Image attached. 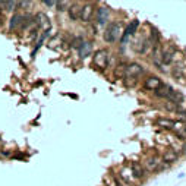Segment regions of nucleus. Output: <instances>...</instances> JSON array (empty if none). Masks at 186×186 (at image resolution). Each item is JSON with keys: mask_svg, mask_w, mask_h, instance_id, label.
Instances as JSON below:
<instances>
[{"mask_svg": "<svg viewBox=\"0 0 186 186\" xmlns=\"http://www.w3.org/2000/svg\"><path fill=\"white\" fill-rule=\"evenodd\" d=\"M123 30H125V27H123V24L122 22H119V21H114V22H110L108 24V27L106 28V31H104V41L106 43H108V44H113V43H116L119 38L122 37L123 34Z\"/></svg>", "mask_w": 186, "mask_h": 186, "instance_id": "obj_1", "label": "nucleus"}, {"mask_svg": "<svg viewBox=\"0 0 186 186\" xmlns=\"http://www.w3.org/2000/svg\"><path fill=\"white\" fill-rule=\"evenodd\" d=\"M108 59H110V53L106 49L97 50L92 56V65L97 69H106L108 66Z\"/></svg>", "mask_w": 186, "mask_h": 186, "instance_id": "obj_2", "label": "nucleus"}, {"mask_svg": "<svg viewBox=\"0 0 186 186\" xmlns=\"http://www.w3.org/2000/svg\"><path fill=\"white\" fill-rule=\"evenodd\" d=\"M144 73V68L139 65V63H129L126 68H125V75H123V79H132L134 82L138 81V78Z\"/></svg>", "mask_w": 186, "mask_h": 186, "instance_id": "obj_3", "label": "nucleus"}, {"mask_svg": "<svg viewBox=\"0 0 186 186\" xmlns=\"http://www.w3.org/2000/svg\"><path fill=\"white\" fill-rule=\"evenodd\" d=\"M163 161H161V158L158 157V155H148L145 160H144V163H141L142 164V167L145 170V173L148 171V173H154V171H158V170L161 169L160 167V164H161Z\"/></svg>", "mask_w": 186, "mask_h": 186, "instance_id": "obj_4", "label": "nucleus"}, {"mask_svg": "<svg viewBox=\"0 0 186 186\" xmlns=\"http://www.w3.org/2000/svg\"><path fill=\"white\" fill-rule=\"evenodd\" d=\"M94 15H95L94 3H85V4H82V7H81V18H79L82 22H85V24L91 22Z\"/></svg>", "mask_w": 186, "mask_h": 186, "instance_id": "obj_5", "label": "nucleus"}, {"mask_svg": "<svg viewBox=\"0 0 186 186\" xmlns=\"http://www.w3.org/2000/svg\"><path fill=\"white\" fill-rule=\"evenodd\" d=\"M138 27H139V21L138 19H134V21H131L126 27H125V30H123V34H122V44H125L128 40H129V37L131 35L136 34V31H138Z\"/></svg>", "mask_w": 186, "mask_h": 186, "instance_id": "obj_6", "label": "nucleus"}, {"mask_svg": "<svg viewBox=\"0 0 186 186\" xmlns=\"http://www.w3.org/2000/svg\"><path fill=\"white\" fill-rule=\"evenodd\" d=\"M174 53H176V47L171 44H169L166 49H161V57H160L161 65H170L173 62Z\"/></svg>", "mask_w": 186, "mask_h": 186, "instance_id": "obj_7", "label": "nucleus"}, {"mask_svg": "<svg viewBox=\"0 0 186 186\" xmlns=\"http://www.w3.org/2000/svg\"><path fill=\"white\" fill-rule=\"evenodd\" d=\"M110 19V9L107 6H100L98 10H97V16H95V21H97V25L100 27H104Z\"/></svg>", "mask_w": 186, "mask_h": 186, "instance_id": "obj_8", "label": "nucleus"}, {"mask_svg": "<svg viewBox=\"0 0 186 186\" xmlns=\"http://www.w3.org/2000/svg\"><path fill=\"white\" fill-rule=\"evenodd\" d=\"M34 22L40 27V28H43V31H50L51 30V22L49 16L46 15V13H43V12H40V13H37L34 16Z\"/></svg>", "mask_w": 186, "mask_h": 186, "instance_id": "obj_9", "label": "nucleus"}, {"mask_svg": "<svg viewBox=\"0 0 186 186\" xmlns=\"http://www.w3.org/2000/svg\"><path fill=\"white\" fill-rule=\"evenodd\" d=\"M92 54V43L91 41H82L81 44H79V47H78V56H79V59H86V57H89Z\"/></svg>", "mask_w": 186, "mask_h": 186, "instance_id": "obj_10", "label": "nucleus"}, {"mask_svg": "<svg viewBox=\"0 0 186 186\" xmlns=\"http://www.w3.org/2000/svg\"><path fill=\"white\" fill-rule=\"evenodd\" d=\"M161 85H163V81H161L160 78H157V76H150V78L145 79V82H144V88L148 89V91H154V92H155Z\"/></svg>", "mask_w": 186, "mask_h": 186, "instance_id": "obj_11", "label": "nucleus"}, {"mask_svg": "<svg viewBox=\"0 0 186 186\" xmlns=\"http://www.w3.org/2000/svg\"><path fill=\"white\" fill-rule=\"evenodd\" d=\"M131 173H132V177L136 179V180L144 179L145 174H147L144 167H142V164H141V163H136V161H134V163L131 164Z\"/></svg>", "mask_w": 186, "mask_h": 186, "instance_id": "obj_12", "label": "nucleus"}, {"mask_svg": "<svg viewBox=\"0 0 186 186\" xmlns=\"http://www.w3.org/2000/svg\"><path fill=\"white\" fill-rule=\"evenodd\" d=\"M81 7L82 4H78V3H70L68 7V16L72 21H78L81 18Z\"/></svg>", "mask_w": 186, "mask_h": 186, "instance_id": "obj_13", "label": "nucleus"}, {"mask_svg": "<svg viewBox=\"0 0 186 186\" xmlns=\"http://www.w3.org/2000/svg\"><path fill=\"white\" fill-rule=\"evenodd\" d=\"M177 158H179V152L176 151V150H173V148H170V150H167V151L163 154L161 161L166 163V164H171V163H176Z\"/></svg>", "mask_w": 186, "mask_h": 186, "instance_id": "obj_14", "label": "nucleus"}, {"mask_svg": "<svg viewBox=\"0 0 186 186\" xmlns=\"http://www.w3.org/2000/svg\"><path fill=\"white\" fill-rule=\"evenodd\" d=\"M22 22H24V15L15 13V15L12 16V19L9 21V30H10V31L21 30V27H22Z\"/></svg>", "mask_w": 186, "mask_h": 186, "instance_id": "obj_15", "label": "nucleus"}, {"mask_svg": "<svg viewBox=\"0 0 186 186\" xmlns=\"http://www.w3.org/2000/svg\"><path fill=\"white\" fill-rule=\"evenodd\" d=\"M171 91H173V88H171L170 85L163 82V85H161L154 94H155V97H158V98H166V100H167V97L171 94Z\"/></svg>", "mask_w": 186, "mask_h": 186, "instance_id": "obj_16", "label": "nucleus"}, {"mask_svg": "<svg viewBox=\"0 0 186 186\" xmlns=\"http://www.w3.org/2000/svg\"><path fill=\"white\" fill-rule=\"evenodd\" d=\"M167 100H169V103L174 104V106H180L182 103L185 101L183 94H182V92H179V91H174V89L171 91V94L167 97Z\"/></svg>", "mask_w": 186, "mask_h": 186, "instance_id": "obj_17", "label": "nucleus"}, {"mask_svg": "<svg viewBox=\"0 0 186 186\" xmlns=\"http://www.w3.org/2000/svg\"><path fill=\"white\" fill-rule=\"evenodd\" d=\"M155 123H157L160 128H163V129H169V131H171L173 126H174V120H171V119H166V117L157 119Z\"/></svg>", "mask_w": 186, "mask_h": 186, "instance_id": "obj_18", "label": "nucleus"}, {"mask_svg": "<svg viewBox=\"0 0 186 186\" xmlns=\"http://www.w3.org/2000/svg\"><path fill=\"white\" fill-rule=\"evenodd\" d=\"M145 38L147 37H138L135 41L132 43L134 46H132V49L136 51V53H141L142 54V50H144V43H145Z\"/></svg>", "mask_w": 186, "mask_h": 186, "instance_id": "obj_19", "label": "nucleus"}, {"mask_svg": "<svg viewBox=\"0 0 186 186\" xmlns=\"http://www.w3.org/2000/svg\"><path fill=\"white\" fill-rule=\"evenodd\" d=\"M50 35V31H44L43 32V35H40V38H38V41H37V44H35V47H34V51H32V57L35 56V53L40 50V47L44 44V41H46V38Z\"/></svg>", "mask_w": 186, "mask_h": 186, "instance_id": "obj_20", "label": "nucleus"}, {"mask_svg": "<svg viewBox=\"0 0 186 186\" xmlns=\"http://www.w3.org/2000/svg\"><path fill=\"white\" fill-rule=\"evenodd\" d=\"M16 7H18V1H3V9H4V10L12 12V10H15Z\"/></svg>", "mask_w": 186, "mask_h": 186, "instance_id": "obj_21", "label": "nucleus"}, {"mask_svg": "<svg viewBox=\"0 0 186 186\" xmlns=\"http://www.w3.org/2000/svg\"><path fill=\"white\" fill-rule=\"evenodd\" d=\"M31 6H32V1H18V9L27 10V9H30Z\"/></svg>", "mask_w": 186, "mask_h": 186, "instance_id": "obj_22", "label": "nucleus"}, {"mask_svg": "<svg viewBox=\"0 0 186 186\" xmlns=\"http://www.w3.org/2000/svg\"><path fill=\"white\" fill-rule=\"evenodd\" d=\"M56 7H57V10H66L69 7V4L66 3V1H56Z\"/></svg>", "mask_w": 186, "mask_h": 186, "instance_id": "obj_23", "label": "nucleus"}, {"mask_svg": "<svg viewBox=\"0 0 186 186\" xmlns=\"http://www.w3.org/2000/svg\"><path fill=\"white\" fill-rule=\"evenodd\" d=\"M166 110H169V111H179V106H174V104H171V103H166Z\"/></svg>", "mask_w": 186, "mask_h": 186, "instance_id": "obj_24", "label": "nucleus"}, {"mask_svg": "<svg viewBox=\"0 0 186 186\" xmlns=\"http://www.w3.org/2000/svg\"><path fill=\"white\" fill-rule=\"evenodd\" d=\"M113 180H114L116 186H123V185H126V183H125V182H123V180H122V179H120L119 176H116V174L113 176Z\"/></svg>", "mask_w": 186, "mask_h": 186, "instance_id": "obj_25", "label": "nucleus"}, {"mask_svg": "<svg viewBox=\"0 0 186 186\" xmlns=\"http://www.w3.org/2000/svg\"><path fill=\"white\" fill-rule=\"evenodd\" d=\"M177 113H179V116H180V117L186 122V110H180V108H179V111H177Z\"/></svg>", "mask_w": 186, "mask_h": 186, "instance_id": "obj_26", "label": "nucleus"}, {"mask_svg": "<svg viewBox=\"0 0 186 186\" xmlns=\"http://www.w3.org/2000/svg\"><path fill=\"white\" fill-rule=\"evenodd\" d=\"M46 6H49V7H51V6H56V1H43Z\"/></svg>", "mask_w": 186, "mask_h": 186, "instance_id": "obj_27", "label": "nucleus"}, {"mask_svg": "<svg viewBox=\"0 0 186 186\" xmlns=\"http://www.w3.org/2000/svg\"><path fill=\"white\" fill-rule=\"evenodd\" d=\"M183 129H185V134H186V123H185V126H183Z\"/></svg>", "mask_w": 186, "mask_h": 186, "instance_id": "obj_28", "label": "nucleus"}]
</instances>
